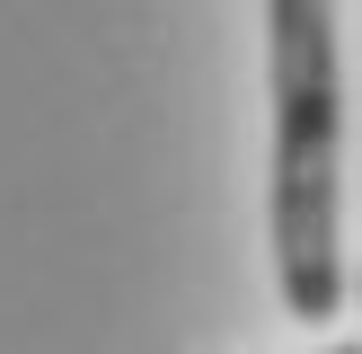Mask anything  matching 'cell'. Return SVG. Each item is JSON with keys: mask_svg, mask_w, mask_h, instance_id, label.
<instances>
[{"mask_svg": "<svg viewBox=\"0 0 362 354\" xmlns=\"http://www.w3.org/2000/svg\"><path fill=\"white\" fill-rule=\"evenodd\" d=\"M265 80H274V283L292 319L345 310V45H336V0H265Z\"/></svg>", "mask_w": 362, "mask_h": 354, "instance_id": "1", "label": "cell"}, {"mask_svg": "<svg viewBox=\"0 0 362 354\" xmlns=\"http://www.w3.org/2000/svg\"><path fill=\"white\" fill-rule=\"evenodd\" d=\"M327 354H362V346H327Z\"/></svg>", "mask_w": 362, "mask_h": 354, "instance_id": "2", "label": "cell"}]
</instances>
